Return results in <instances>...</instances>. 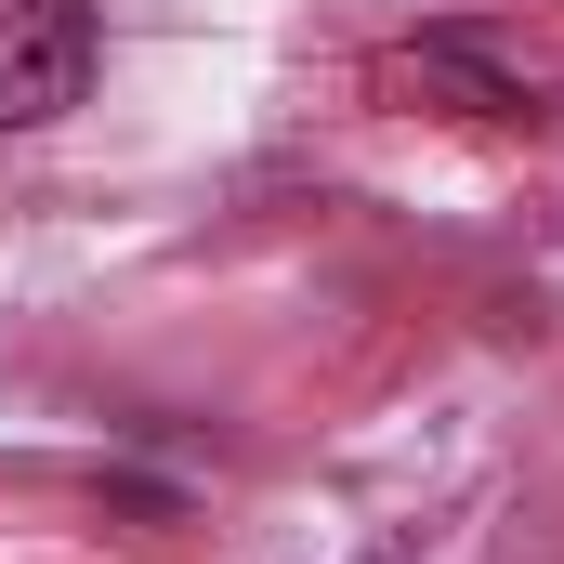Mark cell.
Listing matches in <instances>:
<instances>
[{
  "label": "cell",
  "mask_w": 564,
  "mask_h": 564,
  "mask_svg": "<svg viewBox=\"0 0 564 564\" xmlns=\"http://www.w3.org/2000/svg\"><path fill=\"white\" fill-rule=\"evenodd\" d=\"M93 93V0H0V132H40Z\"/></svg>",
  "instance_id": "1"
}]
</instances>
